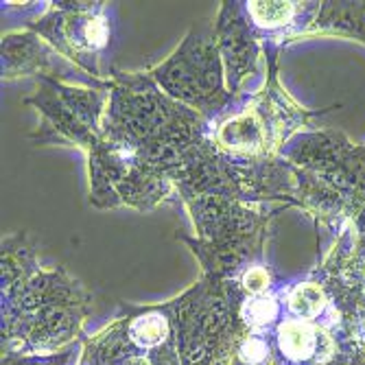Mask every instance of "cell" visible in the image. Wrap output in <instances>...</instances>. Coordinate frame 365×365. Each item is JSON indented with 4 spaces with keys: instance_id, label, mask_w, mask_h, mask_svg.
<instances>
[{
    "instance_id": "4",
    "label": "cell",
    "mask_w": 365,
    "mask_h": 365,
    "mask_svg": "<svg viewBox=\"0 0 365 365\" xmlns=\"http://www.w3.org/2000/svg\"><path fill=\"white\" fill-rule=\"evenodd\" d=\"M134 333H136V337H138L143 344L153 346V344H158V341L162 339V335H164V324H162L158 317H149V319L140 322V324L134 328Z\"/></svg>"
},
{
    "instance_id": "3",
    "label": "cell",
    "mask_w": 365,
    "mask_h": 365,
    "mask_svg": "<svg viewBox=\"0 0 365 365\" xmlns=\"http://www.w3.org/2000/svg\"><path fill=\"white\" fill-rule=\"evenodd\" d=\"M252 16L267 26L284 24L291 18V5L289 3H252Z\"/></svg>"
},
{
    "instance_id": "1",
    "label": "cell",
    "mask_w": 365,
    "mask_h": 365,
    "mask_svg": "<svg viewBox=\"0 0 365 365\" xmlns=\"http://www.w3.org/2000/svg\"><path fill=\"white\" fill-rule=\"evenodd\" d=\"M280 346L291 356H309L315 346L313 330L302 322H289L280 328Z\"/></svg>"
},
{
    "instance_id": "2",
    "label": "cell",
    "mask_w": 365,
    "mask_h": 365,
    "mask_svg": "<svg viewBox=\"0 0 365 365\" xmlns=\"http://www.w3.org/2000/svg\"><path fill=\"white\" fill-rule=\"evenodd\" d=\"M324 307V295L317 287L313 284H304V287H297L295 293L291 295V309L297 315H304V317H313L322 311Z\"/></svg>"
},
{
    "instance_id": "5",
    "label": "cell",
    "mask_w": 365,
    "mask_h": 365,
    "mask_svg": "<svg viewBox=\"0 0 365 365\" xmlns=\"http://www.w3.org/2000/svg\"><path fill=\"white\" fill-rule=\"evenodd\" d=\"M274 315V307L272 302L267 300H258L250 307V317L256 322V324H262V322H269V317Z\"/></svg>"
},
{
    "instance_id": "6",
    "label": "cell",
    "mask_w": 365,
    "mask_h": 365,
    "mask_svg": "<svg viewBox=\"0 0 365 365\" xmlns=\"http://www.w3.org/2000/svg\"><path fill=\"white\" fill-rule=\"evenodd\" d=\"M264 354V344L262 341H258V339H250L245 346H243V350H241V356L245 359V361H250V363H258Z\"/></svg>"
},
{
    "instance_id": "7",
    "label": "cell",
    "mask_w": 365,
    "mask_h": 365,
    "mask_svg": "<svg viewBox=\"0 0 365 365\" xmlns=\"http://www.w3.org/2000/svg\"><path fill=\"white\" fill-rule=\"evenodd\" d=\"M245 287L252 291V293H260L264 287H267V274L262 269H252L247 276H245Z\"/></svg>"
}]
</instances>
